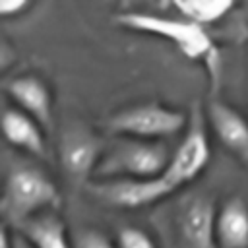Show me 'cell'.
I'll use <instances>...</instances> for the list:
<instances>
[{
    "instance_id": "cell-12",
    "label": "cell",
    "mask_w": 248,
    "mask_h": 248,
    "mask_svg": "<svg viewBox=\"0 0 248 248\" xmlns=\"http://www.w3.org/2000/svg\"><path fill=\"white\" fill-rule=\"evenodd\" d=\"M17 231L35 248H74L64 221L54 211H45L31 217L29 221L21 223Z\"/></svg>"
},
{
    "instance_id": "cell-9",
    "label": "cell",
    "mask_w": 248,
    "mask_h": 248,
    "mask_svg": "<svg viewBox=\"0 0 248 248\" xmlns=\"http://www.w3.org/2000/svg\"><path fill=\"white\" fill-rule=\"evenodd\" d=\"M6 93L16 103V107L35 118L43 128L52 124V99L48 85L39 76H17L6 83Z\"/></svg>"
},
{
    "instance_id": "cell-4",
    "label": "cell",
    "mask_w": 248,
    "mask_h": 248,
    "mask_svg": "<svg viewBox=\"0 0 248 248\" xmlns=\"http://www.w3.org/2000/svg\"><path fill=\"white\" fill-rule=\"evenodd\" d=\"M60 205L56 184L39 169L16 167L10 170L4 186L2 211L16 227L45 211H54Z\"/></svg>"
},
{
    "instance_id": "cell-16",
    "label": "cell",
    "mask_w": 248,
    "mask_h": 248,
    "mask_svg": "<svg viewBox=\"0 0 248 248\" xmlns=\"http://www.w3.org/2000/svg\"><path fill=\"white\" fill-rule=\"evenodd\" d=\"M23 8H27V2L25 0H2L0 2V14L4 17L14 16V14H19Z\"/></svg>"
},
{
    "instance_id": "cell-3",
    "label": "cell",
    "mask_w": 248,
    "mask_h": 248,
    "mask_svg": "<svg viewBox=\"0 0 248 248\" xmlns=\"http://www.w3.org/2000/svg\"><path fill=\"white\" fill-rule=\"evenodd\" d=\"M116 21L134 31L157 35L165 41L174 43L176 48L184 56H188L190 60H203L207 64V70L211 72V76H217L219 54H217L209 35L203 31V27H200L184 17L174 19V17H163V16L141 14V12L118 14Z\"/></svg>"
},
{
    "instance_id": "cell-1",
    "label": "cell",
    "mask_w": 248,
    "mask_h": 248,
    "mask_svg": "<svg viewBox=\"0 0 248 248\" xmlns=\"http://www.w3.org/2000/svg\"><path fill=\"white\" fill-rule=\"evenodd\" d=\"M205 169L203 155L188 145L174 149L167 170L149 180H95L89 184V192L107 205L120 209H138L151 205L169 194L176 192L184 184L192 182Z\"/></svg>"
},
{
    "instance_id": "cell-15",
    "label": "cell",
    "mask_w": 248,
    "mask_h": 248,
    "mask_svg": "<svg viewBox=\"0 0 248 248\" xmlns=\"http://www.w3.org/2000/svg\"><path fill=\"white\" fill-rule=\"evenodd\" d=\"M74 248H118L97 229H79L72 234Z\"/></svg>"
},
{
    "instance_id": "cell-14",
    "label": "cell",
    "mask_w": 248,
    "mask_h": 248,
    "mask_svg": "<svg viewBox=\"0 0 248 248\" xmlns=\"http://www.w3.org/2000/svg\"><path fill=\"white\" fill-rule=\"evenodd\" d=\"M118 248H157L153 236L140 227H122L116 236Z\"/></svg>"
},
{
    "instance_id": "cell-7",
    "label": "cell",
    "mask_w": 248,
    "mask_h": 248,
    "mask_svg": "<svg viewBox=\"0 0 248 248\" xmlns=\"http://www.w3.org/2000/svg\"><path fill=\"white\" fill-rule=\"evenodd\" d=\"M217 207L207 196H194L180 211V234L190 248H215Z\"/></svg>"
},
{
    "instance_id": "cell-10",
    "label": "cell",
    "mask_w": 248,
    "mask_h": 248,
    "mask_svg": "<svg viewBox=\"0 0 248 248\" xmlns=\"http://www.w3.org/2000/svg\"><path fill=\"white\" fill-rule=\"evenodd\" d=\"M215 248H248V205L238 196L225 200L217 209Z\"/></svg>"
},
{
    "instance_id": "cell-17",
    "label": "cell",
    "mask_w": 248,
    "mask_h": 248,
    "mask_svg": "<svg viewBox=\"0 0 248 248\" xmlns=\"http://www.w3.org/2000/svg\"><path fill=\"white\" fill-rule=\"evenodd\" d=\"M14 246V232L8 231V227H2L0 231V248H12Z\"/></svg>"
},
{
    "instance_id": "cell-8",
    "label": "cell",
    "mask_w": 248,
    "mask_h": 248,
    "mask_svg": "<svg viewBox=\"0 0 248 248\" xmlns=\"http://www.w3.org/2000/svg\"><path fill=\"white\" fill-rule=\"evenodd\" d=\"M207 120L219 141L248 167V120L223 101L207 105Z\"/></svg>"
},
{
    "instance_id": "cell-2",
    "label": "cell",
    "mask_w": 248,
    "mask_h": 248,
    "mask_svg": "<svg viewBox=\"0 0 248 248\" xmlns=\"http://www.w3.org/2000/svg\"><path fill=\"white\" fill-rule=\"evenodd\" d=\"M174 149L167 141L138 140L116 136L110 140L101 155L95 170L97 180H149L161 176Z\"/></svg>"
},
{
    "instance_id": "cell-11",
    "label": "cell",
    "mask_w": 248,
    "mask_h": 248,
    "mask_svg": "<svg viewBox=\"0 0 248 248\" xmlns=\"http://www.w3.org/2000/svg\"><path fill=\"white\" fill-rule=\"evenodd\" d=\"M2 132L10 145L27 151L35 157H45L46 145L43 126L17 107H8L2 112Z\"/></svg>"
},
{
    "instance_id": "cell-5",
    "label": "cell",
    "mask_w": 248,
    "mask_h": 248,
    "mask_svg": "<svg viewBox=\"0 0 248 248\" xmlns=\"http://www.w3.org/2000/svg\"><path fill=\"white\" fill-rule=\"evenodd\" d=\"M188 122V116L180 110L157 103H147L124 108L110 116L108 130L114 136L165 141V138L176 136L180 130H184Z\"/></svg>"
},
{
    "instance_id": "cell-18",
    "label": "cell",
    "mask_w": 248,
    "mask_h": 248,
    "mask_svg": "<svg viewBox=\"0 0 248 248\" xmlns=\"http://www.w3.org/2000/svg\"><path fill=\"white\" fill-rule=\"evenodd\" d=\"M12 248H35L25 236H21L19 232H14V246Z\"/></svg>"
},
{
    "instance_id": "cell-13",
    "label": "cell",
    "mask_w": 248,
    "mask_h": 248,
    "mask_svg": "<svg viewBox=\"0 0 248 248\" xmlns=\"http://www.w3.org/2000/svg\"><path fill=\"white\" fill-rule=\"evenodd\" d=\"M172 6L180 12L184 19L203 27L221 19L229 10H232L234 4L231 0H182L174 2Z\"/></svg>"
},
{
    "instance_id": "cell-6",
    "label": "cell",
    "mask_w": 248,
    "mask_h": 248,
    "mask_svg": "<svg viewBox=\"0 0 248 248\" xmlns=\"http://www.w3.org/2000/svg\"><path fill=\"white\" fill-rule=\"evenodd\" d=\"M103 149L105 145L95 134L83 126H72L60 138V165L72 180L85 182L89 176H95Z\"/></svg>"
}]
</instances>
